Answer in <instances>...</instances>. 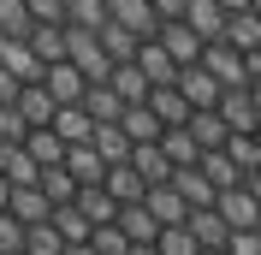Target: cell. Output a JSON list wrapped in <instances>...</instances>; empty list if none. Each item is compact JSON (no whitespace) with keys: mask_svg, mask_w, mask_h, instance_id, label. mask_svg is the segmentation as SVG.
Masks as SVG:
<instances>
[{"mask_svg":"<svg viewBox=\"0 0 261 255\" xmlns=\"http://www.w3.org/2000/svg\"><path fill=\"white\" fill-rule=\"evenodd\" d=\"M65 60L77 65L89 83H107V71H113V60H107V48H101L95 30H77V24H65Z\"/></svg>","mask_w":261,"mask_h":255,"instance_id":"6da1fadb","label":"cell"},{"mask_svg":"<svg viewBox=\"0 0 261 255\" xmlns=\"http://www.w3.org/2000/svg\"><path fill=\"white\" fill-rule=\"evenodd\" d=\"M0 65L12 71V78H24V83H42V54L30 48V36H18V30H0Z\"/></svg>","mask_w":261,"mask_h":255,"instance_id":"7a4b0ae2","label":"cell"},{"mask_svg":"<svg viewBox=\"0 0 261 255\" xmlns=\"http://www.w3.org/2000/svg\"><path fill=\"white\" fill-rule=\"evenodd\" d=\"M214 208H220V220H226L231 232H255V225H261V202L249 196V184L220 190V196H214Z\"/></svg>","mask_w":261,"mask_h":255,"instance_id":"3957f363","label":"cell"},{"mask_svg":"<svg viewBox=\"0 0 261 255\" xmlns=\"http://www.w3.org/2000/svg\"><path fill=\"white\" fill-rule=\"evenodd\" d=\"M202 65H208L214 78H220V89H249V71H244V54L231 48V42H208V48H202Z\"/></svg>","mask_w":261,"mask_h":255,"instance_id":"277c9868","label":"cell"},{"mask_svg":"<svg viewBox=\"0 0 261 255\" xmlns=\"http://www.w3.org/2000/svg\"><path fill=\"white\" fill-rule=\"evenodd\" d=\"M42 89L54 95V107H77V101H83V89H89V78H83L71 60H54L48 71H42Z\"/></svg>","mask_w":261,"mask_h":255,"instance_id":"5b68a950","label":"cell"},{"mask_svg":"<svg viewBox=\"0 0 261 255\" xmlns=\"http://www.w3.org/2000/svg\"><path fill=\"white\" fill-rule=\"evenodd\" d=\"M154 42H161V48L172 54V60H178V71H184V65H196V60H202V48H208V42H202V36H196L190 24H184V18H166Z\"/></svg>","mask_w":261,"mask_h":255,"instance_id":"8992f818","label":"cell"},{"mask_svg":"<svg viewBox=\"0 0 261 255\" xmlns=\"http://www.w3.org/2000/svg\"><path fill=\"white\" fill-rule=\"evenodd\" d=\"M107 18H113V24H125L130 36H161V12H154V6H148V0H107Z\"/></svg>","mask_w":261,"mask_h":255,"instance_id":"52a82bcc","label":"cell"},{"mask_svg":"<svg viewBox=\"0 0 261 255\" xmlns=\"http://www.w3.org/2000/svg\"><path fill=\"white\" fill-rule=\"evenodd\" d=\"M178 95L190 101V107H220V78L196 60V65H184V71H178Z\"/></svg>","mask_w":261,"mask_h":255,"instance_id":"ba28073f","label":"cell"},{"mask_svg":"<svg viewBox=\"0 0 261 255\" xmlns=\"http://www.w3.org/2000/svg\"><path fill=\"white\" fill-rule=\"evenodd\" d=\"M143 208H148V214H154L161 225H184V220H190V202H184V196L172 190V178H166V184H148Z\"/></svg>","mask_w":261,"mask_h":255,"instance_id":"9c48e42d","label":"cell"},{"mask_svg":"<svg viewBox=\"0 0 261 255\" xmlns=\"http://www.w3.org/2000/svg\"><path fill=\"white\" fill-rule=\"evenodd\" d=\"M6 214H12V220H24V225H36V220H54V202L42 196V184H12Z\"/></svg>","mask_w":261,"mask_h":255,"instance_id":"30bf717a","label":"cell"},{"mask_svg":"<svg viewBox=\"0 0 261 255\" xmlns=\"http://www.w3.org/2000/svg\"><path fill=\"white\" fill-rule=\"evenodd\" d=\"M220 119H226V131H261V113L255 101H249V89H220Z\"/></svg>","mask_w":261,"mask_h":255,"instance_id":"8fae6325","label":"cell"},{"mask_svg":"<svg viewBox=\"0 0 261 255\" xmlns=\"http://www.w3.org/2000/svg\"><path fill=\"white\" fill-rule=\"evenodd\" d=\"M184 24H190L202 42H220V36H226V6H220V0H184Z\"/></svg>","mask_w":261,"mask_h":255,"instance_id":"7c38bea8","label":"cell"},{"mask_svg":"<svg viewBox=\"0 0 261 255\" xmlns=\"http://www.w3.org/2000/svg\"><path fill=\"white\" fill-rule=\"evenodd\" d=\"M60 166H65L71 178H77V190H83V184H101V178H107V160L95 155V143H71Z\"/></svg>","mask_w":261,"mask_h":255,"instance_id":"4fadbf2b","label":"cell"},{"mask_svg":"<svg viewBox=\"0 0 261 255\" xmlns=\"http://www.w3.org/2000/svg\"><path fill=\"white\" fill-rule=\"evenodd\" d=\"M148 107H154V119H161V125H190V101L178 95V83H154V89H148Z\"/></svg>","mask_w":261,"mask_h":255,"instance_id":"5bb4252c","label":"cell"},{"mask_svg":"<svg viewBox=\"0 0 261 255\" xmlns=\"http://www.w3.org/2000/svg\"><path fill=\"white\" fill-rule=\"evenodd\" d=\"M83 113H89L95 125H119V113H125V95H119L113 83H89V89H83Z\"/></svg>","mask_w":261,"mask_h":255,"instance_id":"9a60e30c","label":"cell"},{"mask_svg":"<svg viewBox=\"0 0 261 255\" xmlns=\"http://www.w3.org/2000/svg\"><path fill=\"white\" fill-rule=\"evenodd\" d=\"M196 232V243H202V249H226L231 243V225L220 220V208H190V220H184Z\"/></svg>","mask_w":261,"mask_h":255,"instance_id":"2e32d148","label":"cell"},{"mask_svg":"<svg viewBox=\"0 0 261 255\" xmlns=\"http://www.w3.org/2000/svg\"><path fill=\"white\" fill-rule=\"evenodd\" d=\"M101 190H107V196H113L119 208H125V202H143V196H148V184H143V172H137V166L125 160V166H107Z\"/></svg>","mask_w":261,"mask_h":255,"instance_id":"e0dca14e","label":"cell"},{"mask_svg":"<svg viewBox=\"0 0 261 255\" xmlns=\"http://www.w3.org/2000/svg\"><path fill=\"white\" fill-rule=\"evenodd\" d=\"M172 190H178L190 208H214V196H220V190H214V178L202 172V166H178V172H172Z\"/></svg>","mask_w":261,"mask_h":255,"instance_id":"ac0fdd59","label":"cell"},{"mask_svg":"<svg viewBox=\"0 0 261 255\" xmlns=\"http://www.w3.org/2000/svg\"><path fill=\"white\" fill-rule=\"evenodd\" d=\"M119 131H125L130 143H161V119H154V107H148V101H137V107H125L119 113Z\"/></svg>","mask_w":261,"mask_h":255,"instance_id":"d6986e66","label":"cell"},{"mask_svg":"<svg viewBox=\"0 0 261 255\" xmlns=\"http://www.w3.org/2000/svg\"><path fill=\"white\" fill-rule=\"evenodd\" d=\"M137 65H143V78H148V83H178V60H172V54L154 42V36L137 48Z\"/></svg>","mask_w":261,"mask_h":255,"instance_id":"ffe728a7","label":"cell"},{"mask_svg":"<svg viewBox=\"0 0 261 255\" xmlns=\"http://www.w3.org/2000/svg\"><path fill=\"white\" fill-rule=\"evenodd\" d=\"M130 166L143 172V184H166L172 178V160H166L161 143H130Z\"/></svg>","mask_w":261,"mask_h":255,"instance_id":"44dd1931","label":"cell"},{"mask_svg":"<svg viewBox=\"0 0 261 255\" xmlns=\"http://www.w3.org/2000/svg\"><path fill=\"white\" fill-rule=\"evenodd\" d=\"M24 148H30V160H36V166H60L71 143H65V137H60L54 125H36L30 137H24Z\"/></svg>","mask_w":261,"mask_h":255,"instance_id":"7402d4cb","label":"cell"},{"mask_svg":"<svg viewBox=\"0 0 261 255\" xmlns=\"http://www.w3.org/2000/svg\"><path fill=\"white\" fill-rule=\"evenodd\" d=\"M0 172H6V184H36L42 166L30 160V148H24V143H0Z\"/></svg>","mask_w":261,"mask_h":255,"instance_id":"603a6c76","label":"cell"},{"mask_svg":"<svg viewBox=\"0 0 261 255\" xmlns=\"http://www.w3.org/2000/svg\"><path fill=\"white\" fill-rule=\"evenodd\" d=\"M184 131L196 137V148H226V137H231V131H226V119H220L214 107H196Z\"/></svg>","mask_w":261,"mask_h":255,"instance_id":"cb8c5ba5","label":"cell"},{"mask_svg":"<svg viewBox=\"0 0 261 255\" xmlns=\"http://www.w3.org/2000/svg\"><path fill=\"white\" fill-rule=\"evenodd\" d=\"M95 36H101V48H107V60H113V65H130V60H137V48H143V36H130L125 24H113V18H107Z\"/></svg>","mask_w":261,"mask_h":255,"instance_id":"d4e9b609","label":"cell"},{"mask_svg":"<svg viewBox=\"0 0 261 255\" xmlns=\"http://www.w3.org/2000/svg\"><path fill=\"white\" fill-rule=\"evenodd\" d=\"M119 225H125L130 243H154V238H161V220H154L143 202H125V208H119Z\"/></svg>","mask_w":261,"mask_h":255,"instance_id":"484cf974","label":"cell"},{"mask_svg":"<svg viewBox=\"0 0 261 255\" xmlns=\"http://www.w3.org/2000/svg\"><path fill=\"white\" fill-rule=\"evenodd\" d=\"M107 83H113L119 95H125V107H137V101H148V89H154V83L143 78V65L130 60V65H113V71H107Z\"/></svg>","mask_w":261,"mask_h":255,"instance_id":"4316f807","label":"cell"},{"mask_svg":"<svg viewBox=\"0 0 261 255\" xmlns=\"http://www.w3.org/2000/svg\"><path fill=\"white\" fill-rule=\"evenodd\" d=\"M77 214L89 225H107V220H119V202L101 190V184H83V190H77Z\"/></svg>","mask_w":261,"mask_h":255,"instance_id":"83f0119b","label":"cell"},{"mask_svg":"<svg viewBox=\"0 0 261 255\" xmlns=\"http://www.w3.org/2000/svg\"><path fill=\"white\" fill-rule=\"evenodd\" d=\"M161 148H166V160H172V172L202 160V148H196V137H190L184 125H166V131H161Z\"/></svg>","mask_w":261,"mask_h":255,"instance_id":"f1b7e54d","label":"cell"},{"mask_svg":"<svg viewBox=\"0 0 261 255\" xmlns=\"http://www.w3.org/2000/svg\"><path fill=\"white\" fill-rule=\"evenodd\" d=\"M220 42H231L238 54L261 48V18L255 12H226V36H220Z\"/></svg>","mask_w":261,"mask_h":255,"instance_id":"f546056e","label":"cell"},{"mask_svg":"<svg viewBox=\"0 0 261 255\" xmlns=\"http://www.w3.org/2000/svg\"><path fill=\"white\" fill-rule=\"evenodd\" d=\"M30 48L42 54V65L65 60V18H54V24H30Z\"/></svg>","mask_w":261,"mask_h":255,"instance_id":"4dcf8cb0","label":"cell"},{"mask_svg":"<svg viewBox=\"0 0 261 255\" xmlns=\"http://www.w3.org/2000/svg\"><path fill=\"white\" fill-rule=\"evenodd\" d=\"M196 166L214 178V190H231V184H244V172H238V160H231L226 148H202V160H196Z\"/></svg>","mask_w":261,"mask_h":255,"instance_id":"1f68e13d","label":"cell"},{"mask_svg":"<svg viewBox=\"0 0 261 255\" xmlns=\"http://www.w3.org/2000/svg\"><path fill=\"white\" fill-rule=\"evenodd\" d=\"M54 131H60L65 143H89V137H95V119L83 113V101L77 107H54Z\"/></svg>","mask_w":261,"mask_h":255,"instance_id":"d6a6232c","label":"cell"},{"mask_svg":"<svg viewBox=\"0 0 261 255\" xmlns=\"http://www.w3.org/2000/svg\"><path fill=\"white\" fill-rule=\"evenodd\" d=\"M18 113L30 119V131L36 125H54V95L42 89V83H24V89H18Z\"/></svg>","mask_w":261,"mask_h":255,"instance_id":"836d02e7","label":"cell"},{"mask_svg":"<svg viewBox=\"0 0 261 255\" xmlns=\"http://www.w3.org/2000/svg\"><path fill=\"white\" fill-rule=\"evenodd\" d=\"M89 143H95V155L107 160V166H125L130 160V137L119 125H95V137H89Z\"/></svg>","mask_w":261,"mask_h":255,"instance_id":"e575fe53","label":"cell"},{"mask_svg":"<svg viewBox=\"0 0 261 255\" xmlns=\"http://www.w3.org/2000/svg\"><path fill=\"white\" fill-rule=\"evenodd\" d=\"M24 255H65L60 225H54V220H36V225H24Z\"/></svg>","mask_w":261,"mask_h":255,"instance_id":"d590c367","label":"cell"},{"mask_svg":"<svg viewBox=\"0 0 261 255\" xmlns=\"http://www.w3.org/2000/svg\"><path fill=\"white\" fill-rule=\"evenodd\" d=\"M36 184H42V196H48L54 208H65V202H77V178L65 172V166H42V178H36Z\"/></svg>","mask_w":261,"mask_h":255,"instance_id":"8d00e7d4","label":"cell"},{"mask_svg":"<svg viewBox=\"0 0 261 255\" xmlns=\"http://www.w3.org/2000/svg\"><path fill=\"white\" fill-rule=\"evenodd\" d=\"M226 155L231 160H238V172H261V143H255V131H231V137H226Z\"/></svg>","mask_w":261,"mask_h":255,"instance_id":"74e56055","label":"cell"},{"mask_svg":"<svg viewBox=\"0 0 261 255\" xmlns=\"http://www.w3.org/2000/svg\"><path fill=\"white\" fill-rule=\"evenodd\" d=\"M65 24H77V30H101V24H107V0H65Z\"/></svg>","mask_w":261,"mask_h":255,"instance_id":"f35d334b","label":"cell"},{"mask_svg":"<svg viewBox=\"0 0 261 255\" xmlns=\"http://www.w3.org/2000/svg\"><path fill=\"white\" fill-rule=\"evenodd\" d=\"M54 225H60V238H65V243H89V232H95V225H89V220L77 214V202L54 208Z\"/></svg>","mask_w":261,"mask_h":255,"instance_id":"ab89813d","label":"cell"},{"mask_svg":"<svg viewBox=\"0 0 261 255\" xmlns=\"http://www.w3.org/2000/svg\"><path fill=\"white\" fill-rule=\"evenodd\" d=\"M154 249H161V255H196L202 243H196V232H190V225H161Z\"/></svg>","mask_w":261,"mask_h":255,"instance_id":"60d3db41","label":"cell"},{"mask_svg":"<svg viewBox=\"0 0 261 255\" xmlns=\"http://www.w3.org/2000/svg\"><path fill=\"white\" fill-rule=\"evenodd\" d=\"M89 243H95V255H130V238H125V225H119V220L95 225V232H89Z\"/></svg>","mask_w":261,"mask_h":255,"instance_id":"b9f144b4","label":"cell"},{"mask_svg":"<svg viewBox=\"0 0 261 255\" xmlns=\"http://www.w3.org/2000/svg\"><path fill=\"white\" fill-rule=\"evenodd\" d=\"M0 255H24V220H12L0 208Z\"/></svg>","mask_w":261,"mask_h":255,"instance_id":"7bdbcfd3","label":"cell"},{"mask_svg":"<svg viewBox=\"0 0 261 255\" xmlns=\"http://www.w3.org/2000/svg\"><path fill=\"white\" fill-rule=\"evenodd\" d=\"M24 137H30V119L18 107H0V143H24Z\"/></svg>","mask_w":261,"mask_h":255,"instance_id":"ee69618b","label":"cell"},{"mask_svg":"<svg viewBox=\"0 0 261 255\" xmlns=\"http://www.w3.org/2000/svg\"><path fill=\"white\" fill-rule=\"evenodd\" d=\"M226 249H231V255H261V225H255V232H231Z\"/></svg>","mask_w":261,"mask_h":255,"instance_id":"f6af8a7d","label":"cell"},{"mask_svg":"<svg viewBox=\"0 0 261 255\" xmlns=\"http://www.w3.org/2000/svg\"><path fill=\"white\" fill-rule=\"evenodd\" d=\"M18 89H24V78H12V71L0 65V107H18Z\"/></svg>","mask_w":261,"mask_h":255,"instance_id":"bcb514c9","label":"cell"},{"mask_svg":"<svg viewBox=\"0 0 261 255\" xmlns=\"http://www.w3.org/2000/svg\"><path fill=\"white\" fill-rule=\"evenodd\" d=\"M148 6L161 12V24H166V18H184V0H148Z\"/></svg>","mask_w":261,"mask_h":255,"instance_id":"7dc6e473","label":"cell"},{"mask_svg":"<svg viewBox=\"0 0 261 255\" xmlns=\"http://www.w3.org/2000/svg\"><path fill=\"white\" fill-rule=\"evenodd\" d=\"M244 71H249V83H261V48H249V54H244Z\"/></svg>","mask_w":261,"mask_h":255,"instance_id":"c3c4849f","label":"cell"},{"mask_svg":"<svg viewBox=\"0 0 261 255\" xmlns=\"http://www.w3.org/2000/svg\"><path fill=\"white\" fill-rule=\"evenodd\" d=\"M65 255H95V243H65Z\"/></svg>","mask_w":261,"mask_h":255,"instance_id":"681fc988","label":"cell"},{"mask_svg":"<svg viewBox=\"0 0 261 255\" xmlns=\"http://www.w3.org/2000/svg\"><path fill=\"white\" fill-rule=\"evenodd\" d=\"M244 184H249V196H255V202H261V172H249Z\"/></svg>","mask_w":261,"mask_h":255,"instance_id":"f907efd6","label":"cell"},{"mask_svg":"<svg viewBox=\"0 0 261 255\" xmlns=\"http://www.w3.org/2000/svg\"><path fill=\"white\" fill-rule=\"evenodd\" d=\"M220 6H226V12H249V0H220Z\"/></svg>","mask_w":261,"mask_h":255,"instance_id":"816d5d0a","label":"cell"},{"mask_svg":"<svg viewBox=\"0 0 261 255\" xmlns=\"http://www.w3.org/2000/svg\"><path fill=\"white\" fill-rule=\"evenodd\" d=\"M130 255H161V249H154V243H130Z\"/></svg>","mask_w":261,"mask_h":255,"instance_id":"f5cc1de1","label":"cell"},{"mask_svg":"<svg viewBox=\"0 0 261 255\" xmlns=\"http://www.w3.org/2000/svg\"><path fill=\"white\" fill-rule=\"evenodd\" d=\"M6 196H12V184H6V172H0V208H6Z\"/></svg>","mask_w":261,"mask_h":255,"instance_id":"db71d44e","label":"cell"},{"mask_svg":"<svg viewBox=\"0 0 261 255\" xmlns=\"http://www.w3.org/2000/svg\"><path fill=\"white\" fill-rule=\"evenodd\" d=\"M249 101H255V113H261V83H249Z\"/></svg>","mask_w":261,"mask_h":255,"instance_id":"11a10c76","label":"cell"},{"mask_svg":"<svg viewBox=\"0 0 261 255\" xmlns=\"http://www.w3.org/2000/svg\"><path fill=\"white\" fill-rule=\"evenodd\" d=\"M196 255H231V249H196Z\"/></svg>","mask_w":261,"mask_h":255,"instance_id":"9f6ffc18","label":"cell"},{"mask_svg":"<svg viewBox=\"0 0 261 255\" xmlns=\"http://www.w3.org/2000/svg\"><path fill=\"white\" fill-rule=\"evenodd\" d=\"M249 12H255V18H261V0H249Z\"/></svg>","mask_w":261,"mask_h":255,"instance_id":"6f0895ef","label":"cell"},{"mask_svg":"<svg viewBox=\"0 0 261 255\" xmlns=\"http://www.w3.org/2000/svg\"><path fill=\"white\" fill-rule=\"evenodd\" d=\"M255 143H261V131H255Z\"/></svg>","mask_w":261,"mask_h":255,"instance_id":"680465c9","label":"cell"}]
</instances>
